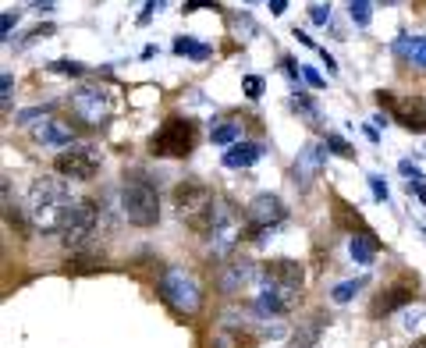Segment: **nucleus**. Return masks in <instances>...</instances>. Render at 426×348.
Instances as JSON below:
<instances>
[{
  "mask_svg": "<svg viewBox=\"0 0 426 348\" xmlns=\"http://www.w3.org/2000/svg\"><path fill=\"white\" fill-rule=\"evenodd\" d=\"M71 188L68 181H60L57 174H43L28 185V196H25V206H28V220L33 228L43 231V235H60L65 228V217L71 210Z\"/></svg>",
  "mask_w": 426,
  "mask_h": 348,
  "instance_id": "nucleus-1",
  "label": "nucleus"
},
{
  "mask_svg": "<svg viewBox=\"0 0 426 348\" xmlns=\"http://www.w3.org/2000/svg\"><path fill=\"white\" fill-rule=\"evenodd\" d=\"M171 203H174L178 217L185 220L196 235H210L217 228V217H221V206H224L221 196L203 181H178L174 192H171Z\"/></svg>",
  "mask_w": 426,
  "mask_h": 348,
  "instance_id": "nucleus-2",
  "label": "nucleus"
},
{
  "mask_svg": "<svg viewBox=\"0 0 426 348\" xmlns=\"http://www.w3.org/2000/svg\"><path fill=\"white\" fill-rule=\"evenodd\" d=\"M121 210L132 228H153L160 220V192L146 174H128L121 185Z\"/></svg>",
  "mask_w": 426,
  "mask_h": 348,
  "instance_id": "nucleus-3",
  "label": "nucleus"
},
{
  "mask_svg": "<svg viewBox=\"0 0 426 348\" xmlns=\"http://www.w3.org/2000/svg\"><path fill=\"white\" fill-rule=\"evenodd\" d=\"M160 299L178 313V316H196L203 309V288L192 270L185 267H167L160 274Z\"/></svg>",
  "mask_w": 426,
  "mask_h": 348,
  "instance_id": "nucleus-4",
  "label": "nucleus"
},
{
  "mask_svg": "<svg viewBox=\"0 0 426 348\" xmlns=\"http://www.w3.org/2000/svg\"><path fill=\"white\" fill-rule=\"evenodd\" d=\"M199 142V124L192 117H167L149 139L153 156H189Z\"/></svg>",
  "mask_w": 426,
  "mask_h": 348,
  "instance_id": "nucleus-5",
  "label": "nucleus"
},
{
  "mask_svg": "<svg viewBox=\"0 0 426 348\" xmlns=\"http://www.w3.org/2000/svg\"><path fill=\"white\" fill-rule=\"evenodd\" d=\"M71 114L89 124V129H100V124H107V117L114 114V97H110V89H103L100 82H85L71 92Z\"/></svg>",
  "mask_w": 426,
  "mask_h": 348,
  "instance_id": "nucleus-6",
  "label": "nucleus"
},
{
  "mask_svg": "<svg viewBox=\"0 0 426 348\" xmlns=\"http://www.w3.org/2000/svg\"><path fill=\"white\" fill-rule=\"evenodd\" d=\"M100 164H103V153H100L93 142H75V146H68V149H60L57 160H53L57 174H65V178H71V181L96 178Z\"/></svg>",
  "mask_w": 426,
  "mask_h": 348,
  "instance_id": "nucleus-7",
  "label": "nucleus"
},
{
  "mask_svg": "<svg viewBox=\"0 0 426 348\" xmlns=\"http://www.w3.org/2000/svg\"><path fill=\"white\" fill-rule=\"evenodd\" d=\"M284 217H288V206H284L281 196L259 192V196H253V203L246 206V235L256 238V235H263V231H270V228H278Z\"/></svg>",
  "mask_w": 426,
  "mask_h": 348,
  "instance_id": "nucleus-8",
  "label": "nucleus"
},
{
  "mask_svg": "<svg viewBox=\"0 0 426 348\" xmlns=\"http://www.w3.org/2000/svg\"><path fill=\"white\" fill-rule=\"evenodd\" d=\"M96 217H100V210H96L93 199H75L68 217H65V228H60V242H65L68 249L85 245V238L96 228Z\"/></svg>",
  "mask_w": 426,
  "mask_h": 348,
  "instance_id": "nucleus-9",
  "label": "nucleus"
},
{
  "mask_svg": "<svg viewBox=\"0 0 426 348\" xmlns=\"http://www.w3.org/2000/svg\"><path fill=\"white\" fill-rule=\"evenodd\" d=\"M302 288H284V284H259L256 295V313L259 316H288L298 309Z\"/></svg>",
  "mask_w": 426,
  "mask_h": 348,
  "instance_id": "nucleus-10",
  "label": "nucleus"
},
{
  "mask_svg": "<svg viewBox=\"0 0 426 348\" xmlns=\"http://www.w3.org/2000/svg\"><path fill=\"white\" fill-rule=\"evenodd\" d=\"M380 107H387L398 124H405L409 132H426V103L423 100H409V97H394V92H377Z\"/></svg>",
  "mask_w": 426,
  "mask_h": 348,
  "instance_id": "nucleus-11",
  "label": "nucleus"
},
{
  "mask_svg": "<svg viewBox=\"0 0 426 348\" xmlns=\"http://www.w3.org/2000/svg\"><path fill=\"white\" fill-rule=\"evenodd\" d=\"M246 235L241 231V224L235 220V213L228 210V206H221V217H217V228H213L210 235H206V242H210V252H213V260H228L231 252H235V245H238V238Z\"/></svg>",
  "mask_w": 426,
  "mask_h": 348,
  "instance_id": "nucleus-12",
  "label": "nucleus"
},
{
  "mask_svg": "<svg viewBox=\"0 0 426 348\" xmlns=\"http://www.w3.org/2000/svg\"><path fill=\"white\" fill-rule=\"evenodd\" d=\"M306 267L298 260H270L259 267V284H284V288H302Z\"/></svg>",
  "mask_w": 426,
  "mask_h": 348,
  "instance_id": "nucleus-13",
  "label": "nucleus"
},
{
  "mask_svg": "<svg viewBox=\"0 0 426 348\" xmlns=\"http://www.w3.org/2000/svg\"><path fill=\"white\" fill-rule=\"evenodd\" d=\"M33 139H36L40 146L68 149V146H75V129H71V121H60V117H46V121H40L36 129H33Z\"/></svg>",
  "mask_w": 426,
  "mask_h": 348,
  "instance_id": "nucleus-14",
  "label": "nucleus"
},
{
  "mask_svg": "<svg viewBox=\"0 0 426 348\" xmlns=\"http://www.w3.org/2000/svg\"><path fill=\"white\" fill-rule=\"evenodd\" d=\"M253 281H259V267L253 260H231L224 267V274H221V288L228 295H241V288L253 284Z\"/></svg>",
  "mask_w": 426,
  "mask_h": 348,
  "instance_id": "nucleus-15",
  "label": "nucleus"
},
{
  "mask_svg": "<svg viewBox=\"0 0 426 348\" xmlns=\"http://www.w3.org/2000/svg\"><path fill=\"white\" fill-rule=\"evenodd\" d=\"M416 299V284L412 281H398V284H391V288L380 292V299L373 302V316H387L394 309H402Z\"/></svg>",
  "mask_w": 426,
  "mask_h": 348,
  "instance_id": "nucleus-16",
  "label": "nucleus"
},
{
  "mask_svg": "<svg viewBox=\"0 0 426 348\" xmlns=\"http://www.w3.org/2000/svg\"><path fill=\"white\" fill-rule=\"evenodd\" d=\"M323 156H327V142H306L298 153V160H295V178L302 185H309L323 167Z\"/></svg>",
  "mask_w": 426,
  "mask_h": 348,
  "instance_id": "nucleus-17",
  "label": "nucleus"
},
{
  "mask_svg": "<svg viewBox=\"0 0 426 348\" xmlns=\"http://www.w3.org/2000/svg\"><path fill=\"white\" fill-rule=\"evenodd\" d=\"M259 156H263V142H235V146H228V153H224V167H231V171L253 167Z\"/></svg>",
  "mask_w": 426,
  "mask_h": 348,
  "instance_id": "nucleus-18",
  "label": "nucleus"
},
{
  "mask_svg": "<svg viewBox=\"0 0 426 348\" xmlns=\"http://www.w3.org/2000/svg\"><path fill=\"white\" fill-rule=\"evenodd\" d=\"M348 252H352V260L359 267H370L377 260V252H380V238H373L370 231H362V235H352L348 242Z\"/></svg>",
  "mask_w": 426,
  "mask_h": 348,
  "instance_id": "nucleus-19",
  "label": "nucleus"
},
{
  "mask_svg": "<svg viewBox=\"0 0 426 348\" xmlns=\"http://www.w3.org/2000/svg\"><path fill=\"white\" fill-rule=\"evenodd\" d=\"M394 53L405 57V60H412L416 68H423V72H426V40H423V36H416V40L398 36V40H394Z\"/></svg>",
  "mask_w": 426,
  "mask_h": 348,
  "instance_id": "nucleus-20",
  "label": "nucleus"
},
{
  "mask_svg": "<svg viewBox=\"0 0 426 348\" xmlns=\"http://www.w3.org/2000/svg\"><path fill=\"white\" fill-rule=\"evenodd\" d=\"M320 334H323V316H309L306 324H298V331L291 334L288 348H313L320 341Z\"/></svg>",
  "mask_w": 426,
  "mask_h": 348,
  "instance_id": "nucleus-21",
  "label": "nucleus"
},
{
  "mask_svg": "<svg viewBox=\"0 0 426 348\" xmlns=\"http://www.w3.org/2000/svg\"><path fill=\"white\" fill-rule=\"evenodd\" d=\"M238 135H241V121H235V117H221L210 124V139L217 146H235Z\"/></svg>",
  "mask_w": 426,
  "mask_h": 348,
  "instance_id": "nucleus-22",
  "label": "nucleus"
},
{
  "mask_svg": "<svg viewBox=\"0 0 426 348\" xmlns=\"http://www.w3.org/2000/svg\"><path fill=\"white\" fill-rule=\"evenodd\" d=\"M174 53L178 57H192V60H206L213 53V47L203 43V40H196V36H178L174 40Z\"/></svg>",
  "mask_w": 426,
  "mask_h": 348,
  "instance_id": "nucleus-23",
  "label": "nucleus"
},
{
  "mask_svg": "<svg viewBox=\"0 0 426 348\" xmlns=\"http://www.w3.org/2000/svg\"><path fill=\"white\" fill-rule=\"evenodd\" d=\"M362 284H366L362 277H359V281H345V284H338V288L330 292V299L338 302V306H345V302H352V299H355V295L362 292Z\"/></svg>",
  "mask_w": 426,
  "mask_h": 348,
  "instance_id": "nucleus-24",
  "label": "nucleus"
},
{
  "mask_svg": "<svg viewBox=\"0 0 426 348\" xmlns=\"http://www.w3.org/2000/svg\"><path fill=\"white\" fill-rule=\"evenodd\" d=\"M352 22L359 25V28H366L370 25V18H373V8H370V0H352Z\"/></svg>",
  "mask_w": 426,
  "mask_h": 348,
  "instance_id": "nucleus-25",
  "label": "nucleus"
},
{
  "mask_svg": "<svg viewBox=\"0 0 426 348\" xmlns=\"http://www.w3.org/2000/svg\"><path fill=\"white\" fill-rule=\"evenodd\" d=\"M53 114V103H43V107H28V110H18V124H28V121H46Z\"/></svg>",
  "mask_w": 426,
  "mask_h": 348,
  "instance_id": "nucleus-26",
  "label": "nucleus"
},
{
  "mask_svg": "<svg viewBox=\"0 0 426 348\" xmlns=\"http://www.w3.org/2000/svg\"><path fill=\"white\" fill-rule=\"evenodd\" d=\"M50 72H57V75H85L89 68L82 65V60H53V65H50Z\"/></svg>",
  "mask_w": 426,
  "mask_h": 348,
  "instance_id": "nucleus-27",
  "label": "nucleus"
},
{
  "mask_svg": "<svg viewBox=\"0 0 426 348\" xmlns=\"http://www.w3.org/2000/svg\"><path fill=\"white\" fill-rule=\"evenodd\" d=\"M241 92H246L249 100H259L263 97V78L259 75H246L241 78Z\"/></svg>",
  "mask_w": 426,
  "mask_h": 348,
  "instance_id": "nucleus-28",
  "label": "nucleus"
},
{
  "mask_svg": "<svg viewBox=\"0 0 426 348\" xmlns=\"http://www.w3.org/2000/svg\"><path fill=\"white\" fill-rule=\"evenodd\" d=\"M291 107H295L298 114H306V117H316V103L309 100V92H295V100H291Z\"/></svg>",
  "mask_w": 426,
  "mask_h": 348,
  "instance_id": "nucleus-29",
  "label": "nucleus"
},
{
  "mask_svg": "<svg viewBox=\"0 0 426 348\" xmlns=\"http://www.w3.org/2000/svg\"><path fill=\"white\" fill-rule=\"evenodd\" d=\"M366 181H370V192H373V199H380V203H387V196H391V192H387V181H384L380 174H370Z\"/></svg>",
  "mask_w": 426,
  "mask_h": 348,
  "instance_id": "nucleus-30",
  "label": "nucleus"
},
{
  "mask_svg": "<svg viewBox=\"0 0 426 348\" xmlns=\"http://www.w3.org/2000/svg\"><path fill=\"white\" fill-rule=\"evenodd\" d=\"M11 97H15V78H11V72H4V78H0V103L11 107Z\"/></svg>",
  "mask_w": 426,
  "mask_h": 348,
  "instance_id": "nucleus-31",
  "label": "nucleus"
},
{
  "mask_svg": "<svg viewBox=\"0 0 426 348\" xmlns=\"http://www.w3.org/2000/svg\"><path fill=\"white\" fill-rule=\"evenodd\" d=\"M323 142H327V149H334L338 156H355V153H352V146H348V142H345L341 135H327Z\"/></svg>",
  "mask_w": 426,
  "mask_h": 348,
  "instance_id": "nucleus-32",
  "label": "nucleus"
},
{
  "mask_svg": "<svg viewBox=\"0 0 426 348\" xmlns=\"http://www.w3.org/2000/svg\"><path fill=\"white\" fill-rule=\"evenodd\" d=\"M18 18H22V11H4V18H0V33H4V40H11V28L18 25Z\"/></svg>",
  "mask_w": 426,
  "mask_h": 348,
  "instance_id": "nucleus-33",
  "label": "nucleus"
},
{
  "mask_svg": "<svg viewBox=\"0 0 426 348\" xmlns=\"http://www.w3.org/2000/svg\"><path fill=\"white\" fill-rule=\"evenodd\" d=\"M40 36H53V25H50V22H43V25H36V28H28V36H25L22 43H36Z\"/></svg>",
  "mask_w": 426,
  "mask_h": 348,
  "instance_id": "nucleus-34",
  "label": "nucleus"
},
{
  "mask_svg": "<svg viewBox=\"0 0 426 348\" xmlns=\"http://www.w3.org/2000/svg\"><path fill=\"white\" fill-rule=\"evenodd\" d=\"M309 18H313L316 25H327V22H330V8H327V4H313V8H309Z\"/></svg>",
  "mask_w": 426,
  "mask_h": 348,
  "instance_id": "nucleus-35",
  "label": "nucleus"
},
{
  "mask_svg": "<svg viewBox=\"0 0 426 348\" xmlns=\"http://www.w3.org/2000/svg\"><path fill=\"white\" fill-rule=\"evenodd\" d=\"M302 78H306L313 89H323V75H320L316 68H309V65H302Z\"/></svg>",
  "mask_w": 426,
  "mask_h": 348,
  "instance_id": "nucleus-36",
  "label": "nucleus"
},
{
  "mask_svg": "<svg viewBox=\"0 0 426 348\" xmlns=\"http://www.w3.org/2000/svg\"><path fill=\"white\" fill-rule=\"evenodd\" d=\"M398 171H402L409 181H423V174H419V167H416L412 160H402V164H398Z\"/></svg>",
  "mask_w": 426,
  "mask_h": 348,
  "instance_id": "nucleus-37",
  "label": "nucleus"
},
{
  "mask_svg": "<svg viewBox=\"0 0 426 348\" xmlns=\"http://www.w3.org/2000/svg\"><path fill=\"white\" fill-rule=\"evenodd\" d=\"M164 8V0H149V4H146V11L139 15V25H149V18H153V11H160Z\"/></svg>",
  "mask_w": 426,
  "mask_h": 348,
  "instance_id": "nucleus-38",
  "label": "nucleus"
},
{
  "mask_svg": "<svg viewBox=\"0 0 426 348\" xmlns=\"http://www.w3.org/2000/svg\"><path fill=\"white\" fill-rule=\"evenodd\" d=\"M281 65H284V75H288L291 82H298V75H302V65H295L291 57H281Z\"/></svg>",
  "mask_w": 426,
  "mask_h": 348,
  "instance_id": "nucleus-39",
  "label": "nucleus"
},
{
  "mask_svg": "<svg viewBox=\"0 0 426 348\" xmlns=\"http://www.w3.org/2000/svg\"><path fill=\"white\" fill-rule=\"evenodd\" d=\"M199 8H217V0H185V15H192V11H199Z\"/></svg>",
  "mask_w": 426,
  "mask_h": 348,
  "instance_id": "nucleus-40",
  "label": "nucleus"
},
{
  "mask_svg": "<svg viewBox=\"0 0 426 348\" xmlns=\"http://www.w3.org/2000/svg\"><path fill=\"white\" fill-rule=\"evenodd\" d=\"M320 57H323V65H327V75H338V60H334L323 47H320Z\"/></svg>",
  "mask_w": 426,
  "mask_h": 348,
  "instance_id": "nucleus-41",
  "label": "nucleus"
},
{
  "mask_svg": "<svg viewBox=\"0 0 426 348\" xmlns=\"http://www.w3.org/2000/svg\"><path fill=\"white\" fill-rule=\"evenodd\" d=\"M53 4H57V0H28V8H36L40 15L43 11H53Z\"/></svg>",
  "mask_w": 426,
  "mask_h": 348,
  "instance_id": "nucleus-42",
  "label": "nucleus"
},
{
  "mask_svg": "<svg viewBox=\"0 0 426 348\" xmlns=\"http://www.w3.org/2000/svg\"><path fill=\"white\" fill-rule=\"evenodd\" d=\"M295 40H298L302 47H313V50H320V47H316V40H313V36H306L302 28H295Z\"/></svg>",
  "mask_w": 426,
  "mask_h": 348,
  "instance_id": "nucleus-43",
  "label": "nucleus"
},
{
  "mask_svg": "<svg viewBox=\"0 0 426 348\" xmlns=\"http://www.w3.org/2000/svg\"><path fill=\"white\" fill-rule=\"evenodd\" d=\"M288 8V0H270V15H284Z\"/></svg>",
  "mask_w": 426,
  "mask_h": 348,
  "instance_id": "nucleus-44",
  "label": "nucleus"
},
{
  "mask_svg": "<svg viewBox=\"0 0 426 348\" xmlns=\"http://www.w3.org/2000/svg\"><path fill=\"white\" fill-rule=\"evenodd\" d=\"M409 348H426V338H419V341H412Z\"/></svg>",
  "mask_w": 426,
  "mask_h": 348,
  "instance_id": "nucleus-45",
  "label": "nucleus"
},
{
  "mask_svg": "<svg viewBox=\"0 0 426 348\" xmlns=\"http://www.w3.org/2000/svg\"><path fill=\"white\" fill-rule=\"evenodd\" d=\"M380 4H394V0H380Z\"/></svg>",
  "mask_w": 426,
  "mask_h": 348,
  "instance_id": "nucleus-46",
  "label": "nucleus"
}]
</instances>
